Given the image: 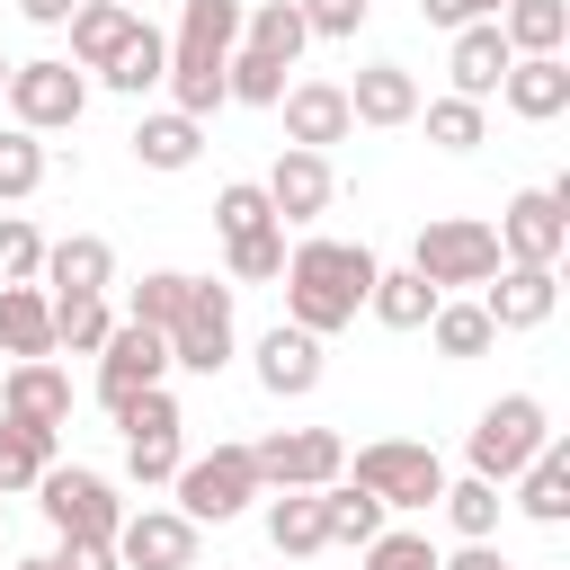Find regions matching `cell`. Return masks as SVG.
Here are the masks:
<instances>
[{
	"instance_id": "1",
	"label": "cell",
	"mask_w": 570,
	"mask_h": 570,
	"mask_svg": "<svg viewBox=\"0 0 570 570\" xmlns=\"http://www.w3.org/2000/svg\"><path fill=\"white\" fill-rule=\"evenodd\" d=\"M374 249L365 240H330V232H312V240H294L285 249V321L294 330H312V338H338L356 312H365V294H374Z\"/></svg>"
},
{
	"instance_id": "2",
	"label": "cell",
	"mask_w": 570,
	"mask_h": 570,
	"mask_svg": "<svg viewBox=\"0 0 570 570\" xmlns=\"http://www.w3.org/2000/svg\"><path fill=\"white\" fill-rule=\"evenodd\" d=\"M543 436H552V410H543L534 392H499V401L472 419L463 454H472V472H481V481H499V490H508V481L543 454Z\"/></svg>"
},
{
	"instance_id": "3",
	"label": "cell",
	"mask_w": 570,
	"mask_h": 570,
	"mask_svg": "<svg viewBox=\"0 0 570 570\" xmlns=\"http://www.w3.org/2000/svg\"><path fill=\"white\" fill-rule=\"evenodd\" d=\"M36 508H45V525H53L62 543H116V525H125L116 481L89 472V463H45V472H36Z\"/></svg>"
},
{
	"instance_id": "4",
	"label": "cell",
	"mask_w": 570,
	"mask_h": 570,
	"mask_svg": "<svg viewBox=\"0 0 570 570\" xmlns=\"http://www.w3.org/2000/svg\"><path fill=\"white\" fill-rule=\"evenodd\" d=\"M9 125H27V134H71L80 125V107H89V71L71 62V53H36V62H9Z\"/></svg>"
},
{
	"instance_id": "5",
	"label": "cell",
	"mask_w": 570,
	"mask_h": 570,
	"mask_svg": "<svg viewBox=\"0 0 570 570\" xmlns=\"http://www.w3.org/2000/svg\"><path fill=\"white\" fill-rule=\"evenodd\" d=\"M410 267H419L436 294L490 285V267H499V232H490L481 214H436V223H419V240H410Z\"/></svg>"
},
{
	"instance_id": "6",
	"label": "cell",
	"mask_w": 570,
	"mask_h": 570,
	"mask_svg": "<svg viewBox=\"0 0 570 570\" xmlns=\"http://www.w3.org/2000/svg\"><path fill=\"white\" fill-rule=\"evenodd\" d=\"M169 490H178V517H196V525H232V517H240V508L258 499V463H249V445L178 454Z\"/></svg>"
},
{
	"instance_id": "7",
	"label": "cell",
	"mask_w": 570,
	"mask_h": 570,
	"mask_svg": "<svg viewBox=\"0 0 570 570\" xmlns=\"http://www.w3.org/2000/svg\"><path fill=\"white\" fill-rule=\"evenodd\" d=\"M490 232H499V258H517V267H561V249H570V178L517 187Z\"/></svg>"
},
{
	"instance_id": "8",
	"label": "cell",
	"mask_w": 570,
	"mask_h": 570,
	"mask_svg": "<svg viewBox=\"0 0 570 570\" xmlns=\"http://www.w3.org/2000/svg\"><path fill=\"white\" fill-rule=\"evenodd\" d=\"M258 463V490H330L347 472V436L338 428H267L249 445Z\"/></svg>"
},
{
	"instance_id": "9",
	"label": "cell",
	"mask_w": 570,
	"mask_h": 570,
	"mask_svg": "<svg viewBox=\"0 0 570 570\" xmlns=\"http://www.w3.org/2000/svg\"><path fill=\"white\" fill-rule=\"evenodd\" d=\"M347 481H365L383 508H436L445 463H436V445H419V436H374V445H356Z\"/></svg>"
},
{
	"instance_id": "10",
	"label": "cell",
	"mask_w": 570,
	"mask_h": 570,
	"mask_svg": "<svg viewBox=\"0 0 570 570\" xmlns=\"http://www.w3.org/2000/svg\"><path fill=\"white\" fill-rule=\"evenodd\" d=\"M160 338H169V365H178V374H223V365H232V347H240V321H232V285L196 276L187 312H178Z\"/></svg>"
},
{
	"instance_id": "11",
	"label": "cell",
	"mask_w": 570,
	"mask_h": 570,
	"mask_svg": "<svg viewBox=\"0 0 570 570\" xmlns=\"http://www.w3.org/2000/svg\"><path fill=\"white\" fill-rule=\"evenodd\" d=\"M151 383H169V338L151 321H116L107 347H98V410H125Z\"/></svg>"
},
{
	"instance_id": "12",
	"label": "cell",
	"mask_w": 570,
	"mask_h": 570,
	"mask_svg": "<svg viewBox=\"0 0 570 570\" xmlns=\"http://www.w3.org/2000/svg\"><path fill=\"white\" fill-rule=\"evenodd\" d=\"M481 312H490L499 338H508V330H543V321L561 312V267H517V258H499L490 285H481Z\"/></svg>"
},
{
	"instance_id": "13",
	"label": "cell",
	"mask_w": 570,
	"mask_h": 570,
	"mask_svg": "<svg viewBox=\"0 0 570 570\" xmlns=\"http://www.w3.org/2000/svg\"><path fill=\"white\" fill-rule=\"evenodd\" d=\"M258 187H267L276 223H321V214H330V196H338V169H330V151L285 142V151H276V169H267Z\"/></svg>"
},
{
	"instance_id": "14",
	"label": "cell",
	"mask_w": 570,
	"mask_h": 570,
	"mask_svg": "<svg viewBox=\"0 0 570 570\" xmlns=\"http://www.w3.org/2000/svg\"><path fill=\"white\" fill-rule=\"evenodd\" d=\"M116 561L125 570H196V517L178 508H134L116 525Z\"/></svg>"
},
{
	"instance_id": "15",
	"label": "cell",
	"mask_w": 570,
	"mask_h": 570,
	"mask_svg": "<svg viewBox=\"0 0 570 570\" xmlns=\"http://www.w3.org/2000/svg\"><path fill=\"white\" fill-rule=\"evenodd\" d=\"M0 419L62 428V419H71V374H62L53 356H9V365H0Z\"/></svg>"
},
{
	"instance_id": "16",
	"label": "cell",
	"mask_w": 570,
	"mask_h": 570,
	"mask_svg": "<svg viewBox=\"0 0 570 570\" xmlns=\"http://www.w3.org/2000/svg\"><path fill=\"white\" fill-rule=\"evenodd\" d=\"M321 374H330V356H321L312 330L276 321V330L258 338V392H267V401H303V392H321Z\"/></svg>"
},
{
	"instance_id": "17",
	"label": "cell",
	"mask_w": 570,
	"mask_h": 570,
	"mask_svg": "<svg viewBox=\"0 0 570 570\" xmlns=\"http://www.w3.org/2000/svg\"><path fill=\"white\" fill-rule=\"evenodd\" d=\"M285 142H303V151H330V142H347L356 134V116H347V89L338 80H285Z\"/></svg>"
},
{
	"instance_id": "18",
	"label": "cell",
	"mask_w": 570,
	"mask_h": 570,
	"mask_svg": "<svg viewBox=\"0 0 570 570\" xmlns=\"http://www.w3.org/2000/svg\"><path fill=\"white\" fill-rule=\"evenodd\" d=\"M508 36H499V18H472V27H454V53H445V80H454V98H499V80H508Z\"/></svg>"
},
{
	"instance_id": "19",
	"label": "cell",
	"mask_w": 570,
	"mask_h": 570,
	"mask_svg": "<svg viewBox=\"0 0 570 570\" xmlns=\"http://www.w3.org/2000/svg\"><path fill=\"white\" fill-rule=\"evenodd\" d=\"M347 116L374 125V134L419 125V80H410V62H365V71L347 80Z\"/></svg>"
},
{
	"instance_id": "20",
	"label": "cell",
	"mask_w": 570,
	"mask_h": 570,
	"mask_svg": "<svg viewBox=\"0 0 570 570\" xmlns=\"http://www.w3.org/2000/svg\"><path fill=\"white\" fill-rule=\"evenodd\" d=\"M499 98H508V116L552 125V116L570 107V62H561V53H517V62H508V80H499Z\"/></svg>"
},
{
	"instance_id": "21",
	"label": "cell",
	"mask_w": 570,
	"mask_h": 570,
	"mask_svg": "<svg viewBox=\"0 0 570 570\" xmlns=\"http://www.w3.org/2000/svg\"><path fill=\"white\" fill-rule=\"evenodd\" d=\"M36 285H53V294H107V285H116V249H107L98 232L45 240V267H36Z\"/></svg>"
},
{
	"instance_id": "22",
	"label": "cell",
	"mask_w": 570,
	"mask_h": 570,
	"mask_svg": "<svg viewBox=\"0 0 570 570\" xmlns=\"http://www.w3.org/2000/svg\"><path fill=\"white\" fill-rule=\"evenodd\" d=\"M508 490H517V517H534V525H570V445L543 436V454H534Z\"/></svg>"
},
{
	"instance_id": "23",
	"label": "cell",
	"mask_w": 570,
	"mask_h": 570,
	"mask_svg": "<svg viewBox=\"0 0 570 570\" xmlns=\"http://www.w3.org/2000/svg\"><path fill=\"white\" fill-rule=\"evenodd\" d=\"M196 151H205V125H196V116H178V107H160V116H142V125H134V160H142V169H160V178L196 169Z\"/></svg>"
},
{
	"instance_id": "24",
	"label": "cell",
	"mask_w": 570,
	"mask_h": 570,
	"mask_svg": "<svg viewBox=\"0 0 570 570\" xmlns=\"http://www.w3.org/2000/svg\"><path fill=\"white\" fill-rule=\"evenodd\" d=\"M267 543H276V561L330 552V534H321V490H267Z\"/></svg>"
},
{
	"instance_id": "25",
	"label": "cell",
	"mask_w": 570,
	"mask_h": 570,
	"mask_svg": "<svg viewBox=\"0 0 570 570\" xmlns=\"http://www.w3.org/2000/svg\"><path fill=\"white\" fill-rule=\"evenodd\" d=\"M134 18H142V9H125V0H80V9L62 18V27H71V62H80V71H107L116 45L134 36Z\"/></svg>"
},
{
	"instance_id": "26",
	"label": "cell",
	"mask_w": 570,
	"mask_h": 570,
	"mask_svg": "<svg viewBox=\"0 0 570 570\" xmlns=\"http://www.w3.org/2000/svg\"><path fill=\"white\" fill-rule=\"evenodd\" d=\"M0 356H53V294L0 285Z\"/></svg>"
},
{
	"instance_id": "27",
	"label": "cell",
	"mask_w": 570,
	"mask_h": 570,
	"mask_svg": "<svg viewBox=\"0 0 570 570\" xmlns=\"http://www.w3.org/2000/svg\"><path fill=\"white\" fill-rule=\"evenodd\" d=\"M428 338H436V356H445V365H472V356H490V347H499L490 312H481V303H463V294H436Z\"/></svg>"
},
{
	"instance_id": "28",
	"label": "cell",
	"mask_w": 570,
	"mask_h": 570,
	"mask_svg": "<svg viewBox=\"0 0 570 570\" xmlns=\"http://www.w3.org/2000/svg\"><path fill=\"white\" fill-rule=\"evenodd\" d=\"M383 517H392V508H383L365 481H347V472L321 490V534H330V543H356V552H365V543L383 534Z\"/></svg>"
},
{
	"instance_id": "29",
	"label": "cell",
	"mask_w": 570,
	"mask_h": 570,
	"mask_svg": "<svg viewBox=\"0 0 570 570\" xmlns=\"http://www.w3.org/2000/svg\"><path fill=\"white\" fill-rule=\"evenodd\" d=\"M160 71H169V36H160L151 18H134V36L116 45V62H107L98 80H107L116 98H142V89H160Z\"/></svg>"
},
{
	"instance_id": "30",
	"label": "cell",
	"mask_w": 570,
	"mask_h": 570,
	"mask_svg": "<svg viewBox=\"0 0 570 570\" xmlns=\"http://www.w3.org/2000/svg\"><path fill=\"white\" fill-rule=\"evenodd\" d=\"M365 312H374L383 330H428V312H436V285H428L419 267H374V294H365Z\"/></svg>"
},
{
	"instance_id": "31",
	"label": "cell",
	"mask_w": 570,
	"mask_h": 570,
	"mask_svg": "<svg viewBox=\"0 0 570 570\" xmlns=\"http://www.w3.org/2000/svg\"><path fill=\"white\" fill-rule=\"evenodd\" d=\"M499 36H508V53H561L570 45V0H508Z\"/></svg>"
},
{
	"instance_id": "32",
	"label": "cell",
	"mask_w": 570,
	"mask_h": 570,
	"mask_svg": "<svg viewBox=\"0 0 570 570\" xmlns=\"http://www.w3.org/2000/svg\"><path fill=\"white\" fill-rule=\"evenodd\" d=\"M419 116H428V142L454 151V160L490 142V107H481V98H454V89H445V98H419Z\"/></svg>"
},
{
	"instance_id": "33",
	"label": "cell",
	"mask_w": 570,
	"mask_h": 570,
	"mask_svg": "<svg viewBox=\"0 0 570 570\" xmlns=\"http://www.w3.org/2000/svg\"><path fill=\"white\" fill-rule=\"evenodd\" d=\"M53 436H62V428H27V419H0V499L36 490V472L53 463Z\"/></svg>"
},
{
	"instance_id": "34",
	"label": "cell",
	"mask_w": 570,
	"mask_h": 570,
	"mask_svg": "<svg viewBox=\"0 0 570 570\" xmlns=\"http://www.w3.org/2000/svg\"><path fill=\"white\" fill-rule=\"evenodd\" d=\"M436 508H445V525L463 534V543H481V534H499V481H481V472H463V481H445L436 490Z\"/></svg>"
},
{
	"instance_id": "35",
	"label": "cell",
	"mask_w": 570,
	"mask_h": 570,
	"mask_svg": "<svg viewBox=\"0 0 570 570\" xmlns=\"http://www.w3.org/2000/svg\"><path fill=\"white\" fill-rule=\"evenodd\" d=\"M178 53H232L240 45V0H178Z\"/></svg>"
},
{
	"instance_id": "36",
	"label": "cell",
	"mask_w": 570,
	"mask_h": 570,
	"mask_svg": "<svg viewBox=\"0 0 570 570\" xmlns=\"http://www.w3.org/2000/svg\"><path fill=\"white\" fill-rule=\"evenodd\" d=\"M45 169H53L45 134H27V125H0V205H27V196L45 187Z\"/></svg>"
},
{
	"instance_id": "37",
	"label": "cell",
	"mask_w": 570,
	"mask_h": 570,
	"mask_svg": "<svg viewBox=\"0 0 570 570\" xmlns=\"http://www.w3.org/2000/svg\"><path fill=\"white\" fill-rule=\"evenodd\" d=\"M285 71H294V62H276V53H258V45H232V53H223V89H232L240 107H276V98H285Z\"/></svg>"
},
{
	"instance_id": "38",
	"label": "cell",
	"mask_w": 570,
	"mask_h": 570,
	"mask_svg": "<svg viewBox=\"0 0 570 570\" xmlns=\"http://www.w3.org/2000/svg\"><path fill=\"white\" fill-rule=\"evenodd\" d=\"M107 330H116L107 294H53V347H71V356H98V347H107Z\"/></svg>"
},
{
	"instance_id": "39",
	"label": "cell",
	"mask_w": 570,
	"mask_h": 570,
	"mask_svg": "<svg viewBox=\"0 0 570 570\" xmlns=\"http://www.w3.org/2000/svg\"><path fill=\"white\" fill-rule=\"evenodd\" d=\"M240 45H258V53L294 62V53L312 45V27H303V9H294V0H258V9H240Z\"/></svg>"
},
{
	"instance_id": "40",
	"label": "cell",
	"mask_w": 570,
	"mask_h": 570,
	"mask_svg": "<svg viewBox=\"0 0 570 570\" xmlns=\"http://www.w3.org/2000/svg\"><path fill=\"white\" fill-rule=\"evenodd\" d=\"M223 267H232V285H276V276H285V223L223 240Z\"/></svg>"
},
{
	"instance_id": "41",
	"label": "cell",
	"mask_w": 570,
	"mask_h": 570,
	"mask_svg": "<svg viewBox=\"0 0 570 570\" xmlns=\"http://www.w3.org/2000/svg\"><path fill=\"white\" fill-rule=\"evenodd\" d=\"M187 294H196V276H187V267H151V276L134 285V303H125V321H151V330H169V321L187 312Z\"/></svg>"
},
{
	"instance_id": "42",
	"label": "cell",
	"mask_w": 570,
	"mask_h": 570,
	"mask_svg": "<svg viewBox=\"0 0 570 570\" xmlns=\"http://www.w3.org/2000/svg\"><path fill=\"white\" fill-rule=\"evenodd\" d=\"M276 223V205H267V187L258 178H232V187H214V232L223 240H240V232H267Z\"/></svg>"
},
{
	"instance_id": "43",
	"label": "cell",
	"mask_w": 570,
	"mask_h": 570,
	"mask_svg": "<svg viewBox=\"0 0 570 570\" xmlns=\"http://www.w3.org/2000/svg\"><path fill=\"white\" fill-rule=\"evenodd\" d=\"M36 267H45V232L27 214H0V285H36Z\"/></svg>"
},
{
	"instance_id": "44",
	"label": "cell",
	"mask_w": 570,
	"mask_h": 570,
	"mask_svg": "<svg viewBox=\"0 0 570 570\" xmlns=\"http://www.w3.org/2000/svg\"><path fill=\"white\" fill-rule=\"evenodd\" d=\"M116 428H125V436H178L187 419H178V392H169V383H151V392H134V401L116 410Z\"/></svg>"
},
{
	"instance_id": "45",
	"label": "cell",
	"mask_w": 570,
	"mask_h": 570,
	"mask_svg": "<svg viewBox=\"0 0 570 570\" xmlns=\"http://www.w3.org/2000/svg\"><path fill=\"white\" fill-rule=\"evenodd\" d=\"M365 570H436V543L410 534V525H383V534L365 543Z\"/></svg>"
},
{
	"instance_id": "46",
	"label": "cell",
	"mask_w": 570,
	"mask_h": 570,
	"mask_svg": "<svg viewBox=\"0 0 570 570\" xmlns=\"http://www.w3.org/2000/svg\"><path fill=\"white\" fill-rule=\"evenodd\" d=\"M125 472H134L142 490H160V481L178 472V436H125Z\"/></svg>"
},
{
	"instance_id": "47",
	"label": "cell",
	"mask_w": 570,
	"mask_h": 570,
	"mask_svg": "<svg viewBox=\"0 0 570 570\" xmlns=\"http://www.w3.org/2000/svg\"><path fill=\"white\" fill-rule=\"evenodd\" d=\"M294 9H303V27H312V36L347 45V36L365 27V9H374V0H294Z\"/></svg>"
},
{
	"instance_id": "48",
	"label": "cell",
	"mask_w": 570,
	"mask_h": 570,
	"mask_svg": "<svg viewBox=\"0 0 570 570\" xmlns=\"http://www.w3.org/2000/svg\"><path fill=\"white\" fill-rule=\"evenodd\" d=\"M436 570H517V561H508V552L481 534V543H454V552H436Z\"/></svg>"
},
{
	"instance_id": "49",
	"label": "cell",
	"mask_w": 570,
	"mask_h": 570,
	"mask_svg": "<svg viewBox=\"0 0 570 570\" xmlns=\"http://www.w3.org/2000/svg\"><path fill=\"white\" fill-rule=\"evenodd\" d=\"M419 18L454 36V27H472V18H490V9H481V0H419Z\"/></svg>"
},
{
	"instance_id": "50",
	"label": "cell",
	"mask_w": 570,
	"mask_h": 570,
	"mask_svg": "<svg viewBox=\"0 0 570 570\" xmlns=\"http://www.w3.org/2000/svg\"><path fill=\"white\" fill-rule=\"evenodd\" d=\"M53 570H125V561H116V543H62Z\"/></svg>"
},
{
	"instance_id": "51",
	"label": "cell",
	"mask_w": 570,
	"mask_h": 570,
	"mask_svg": "<svg viewBox=\"0 0 570 570\" xmlns=\"http://www.w3.org/2000/svg\"><path fill=\"white\" fill-rule=\"evenodd\" d=\"M71 9H80V0H18V18H27V27H62Z\"/></svg>"
},
{
	"instance_id": "52",
	"label": "cell",
	"mask_w": 570,
	"mask_h": 570,
	"mask_svg": "<svg viewBox=\"0 0 570 570\" xmlns=\"http://www.w3.org/2000/svg\"><path fill=\"white\" fill-rule=\"evenodd\" d=\"M9 570H53V552H27V561H9Z\"/></svg>"
},
{
	"instance_id": "53",
	"label": "cell",
	"mask_w": 570,
	"mask_h": 570,
	"mask_svg": "<svg viewBox=\"0 0 570 570\" xmlns=\"http://www.w3.org/2000/svg\"><path fill=\"white\" fill-rule=\"evenodd\" d=\"M481 9H490V18H499V9H508V0H481Z\"/></svg>"
},
{
	"instance_id": "54",
	"label": "cell",
	"mask_w": 570,
	"mask_h": 570,
	"mask_svg": "<svg viewBox=\"0 0 570 570\" xmlns=\"http://www.w3.org/2000/svg\"><path fill=\"white\" fill-rule=\"evenodd\" d=\"M0 89H9V53H0Z\"/></svg>"
},
{
	"instance_id": "55",
	"label": "cell",
	"mask_w": 570,
	"mask_h": 570,
	"mask_svg": "<svg viewBox=\"0 0 570 570\" xmlns=\"http://www.w3.org/2000/svg\"><path fill=\"white\" fill-rule=\"evenodd\" d=\"M125 9H142V0H125Z\"/></svg>"
},
{
	"instance_id": "56",
	"label": "cell",
	"mask_w": 570,
	"mask_h": 570,
	"mask_svg": "<svg viewBox=\"0 0 570 570\" xmlns=\"http://www.w3.org/2000/svg\"><path fill=\"white\" fill-rule=\"evenodd\" d=\"M285 570H294V561H285Z\"/></svg>"
},
{
	"instance_id": "57",
	"label": "cell",
	"mask_w": 570,
	"mask_h": 570,
	"mask_svg": "<svg viewBox=\"0 0 570 570\" xmlns=\"http://www.w3.org/2000/svg\"><path fill=\"white\" fill-rule=\"evenodd\" d=\"M0 508H9V499H0Z\"/></svg>"
}]
</instances>
